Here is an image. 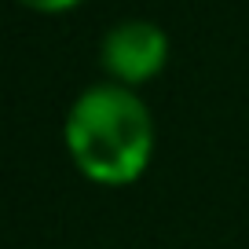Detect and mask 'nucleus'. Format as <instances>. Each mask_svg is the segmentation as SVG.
Listing matches in <instances>:
<instances>
[{"mask_svg":"<svg viewBox=\"0 0 249 249\" xmlns=\"http://www.w3.org/2000/svg\"><path fill=\"white\" fill-rule=\"evenodd\" d=\"M66 150L88 179L124 187L143 176L154 154V117L128 85H88L66 110Z\"/></svg>","mask_w":249,"mask_h":249,"instance_id":"nucleus-1","label":"nucleus"},{"mask_svg":"<svg viewBox=\"0 0 249 249\" xmlns=\"http://www.w3.org/2000/svg\"><path fill=\"white\" fill-rule=\"evenodd\" d=\"M169 59V37L158 22L147 18H124L103 33L99 44V62L117 85H143L154 73H161Z\"/></svg>","mask_w":249,"mask_h":249,"instance_id":"nucleus-2","label":"nucleus"},{"mask_svg":"<svg viewBox=\"0 0 249 249\" xmlns=\"http://www.w3.org/2000/svg\"><path fill=\"white\" fill-rule=\"evenodd\" d=\"M18 4H26L33 11H66L73 4H81V0H18Z\"/></svg>","mask_w":249,"mask_h":249,"instance_id":"nucleus-3","label":"nucleus"}]
</instances>
